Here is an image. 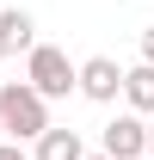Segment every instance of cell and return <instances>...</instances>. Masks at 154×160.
Here are the masks:
<instances>
[{
	"label": "cell",
	"instance_id": "12",
	"mask_svg": "<svg viewBox=\"0 0 154 160\" xmlns=\"http://www.w3.org/2000/svg\"><path fill=\"white\" fill-rule=\"evenodd\" d=\"M0 142H6V123H0Z\"/></svg>",
	"mask_w": 154,
	"mask_h": 160
},
{
	"label": "cell",
	"instance_id": "9",
	"mask_svg": "<svg viewBox=\"0 0 154 160\" xmlns=\"http://www.w3.org/2000/svg\"><path fill=\"white\" fill-rule=\"evenodd\" d=\"M142 62H148V68H154V25H148V31H142Z\"/></svg>",
	"mask_w": 154,
	"mask_h": 160
},
{
	"label": "cell",
	"instance_id": "8",
	"mask_svg": "<svg viewBox=\"0 0 154 160\" xmlns=\"http://www.w3.org/2000/svg\"><path fill=\"white\" fill-rule=\"evenodd\" d=\"M0 160H31V148L25 142H0Z\"/></svg>",
	"mask_w": 154,
	"mask_h": 160
},
{
	"label": "cell",
	"instance_id": "10",
	"mask_svg": "<svg viewBox=\"0 0 154 160\" xmlns=\"http://www.w3.org/2000/svg\"><path fill=\"white\" fill-rule=\"evenodd\" d=\"M148 160H154V123H148Z\"/></svg>",
	"mask_w": 154,
	"mask_h": 160
},
{
	"label": "cell",
	"instance_id": "11",
	"mask_svg": "<svg viewBox=\"0 0 154 160\" xmlns=\"http://www.w3.org/2000/svg\"><path fill=\"white\" fill-rule=\"evenodd\" d=\"M86 160H111V154H86Z\"/></svg>",
	"mask_w": 154,
	"mask_h": 160
},
{
	"label": "cell",
	"instance_id": "5",
	"mask_svg": "<svg viewBox=\"0 0 154 160\" xmlns=\"http://www.w3.org/2000/svg\"><path fill=\"white\" fill-rule=\"evenodd\" d=\"M37 49V19L25 6H0V62L6 56H31Z\"/></svg>",
	"mask_w": 154,
	"mask_h": 160
},
{
	"label": "cell",
	"instance_id": "3",
	"mask_svg": "<svg viewBox=\"0 0 154 160\" xmlns=\"http://www.w3.org/2000/svg\"><path fill=\"white\" fill-rule=\"evenodd\" d=\"M99 154L111 160H148V117H136V111H117L105 123V148Z\"/></svg>",
	"mask_w": 154,
	"mask_h": 160
},
{
	"label": "cell",
	"instance_id": "4",
	"mask_svg": "<svg viewBox=\"0 0 154 160\" xmlns=\"http://www.w3.org/2000/svg\"><path fill=\"white\" fill-rule=\"evenodd\" d=\"M80 99L117 105V99H123V68H117L111 56H86V62H80Z\"/></svg>",
	"mask_w": 154,
	"mask_h": 160
},
{
	"label": "cell",
	"instance_id": "6",
	"mask_svg": "<svg viewBox=\"0 0 154 160\" xmlns=\"http://www.w3.org/2000/svg\"><path fill=\"white\" fill-rule=\"evenodd\" d=\"M31 160H86V148H80V129H43L37 142H31Z\"/></svg>",
	"mask_w": 154,
	"mask_h": 160
},
{
	"label": "cell",
	"instance_id": "7",
	"mask_svg": "<svg viewBox=\"0 0 154 160\" xmlns=\"http://www.w3.org/2000/svg\"><path fill=\"white\" fill-rule=\"evenodd\" d=\"M123 105H130L136 117H154V68L148 62L123 68Z\"/></svg>",
	"mask_w": 154,
	"mask_h": 160
},
{
	"label": "cell",
	"instance_id": "2",
	"mask_svg": "<svg viewBox=\"0 0 154 160\" xmlns=\"http://www.w3.org/2000/svg\"><path fill=\"white\" fill-rule=\"evenodd\" d=\"M25 80L43 99H68V92H80V62H68V49H56V43H37L25 56Z\"/></svg>",
	"mask_w": 154,
	"mask_h": 160
},
{
	"label": "cell",
	"instance_id": "1",
	"mask_svg": "<svg viewBox=\"0 0 154 160\" xmlns=\"http://www.w3.org/2000/svg\"><path fill=\"white\" fill-rule=\"evenodd\" d=\"M0 123H6V142H37L49 129V99L31 80H6L0 86Z\"/></svg>",
	"mask_w": 154,
	"mask_h": 160
}]
</instances>
